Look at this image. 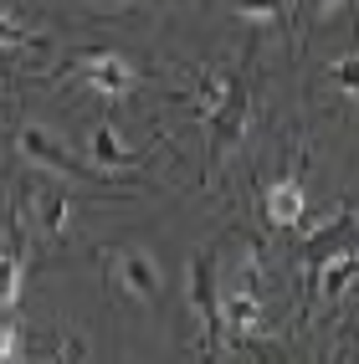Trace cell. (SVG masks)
Masks as SVG:
<instances>
[{"label": "cell", "mask_w": 359, "mask_h": 364, "mask_svg": "<svg viewBox=\"0 0 359 364\" xmlns=\"http://www.w3.org/2000/svg\"><path fill=\"white\" fill-rule=\"evenodd\" d=\"M82 77H87L92 87H103V92H129V87H134V67H129L124 57L103 52V57H87V62H82Z\"/></svg>", "instance_id": "8"}, {"label": "cell", "mask_w": 359, "mask_h": 364, "mask_svg": "<svg viewBox=\"0 0 359 364\" xmlns=\"http://www.w3.org/2000/svg\"><path fill=\"white\" fill-rule=\"evenodd\" d=\"M21 144H26V154L31 159H41V164H52V169H67V175H77V180H113V169H87V164H77V159H72V154H62L57 149V144H46L36 129H26V134H21Z\"/></svg>", "instance_id": "7"}, {"label": "cell", "mask_w": 359, "mask_h": 364, "mask_svg": "<svg viewBox=\"0 0 359 364\" xmlns=\"http://www.w3.org/2000/svg\"><path fill=\"white\" fill-rule=\"evenodd\" d=\"M267 215H272L277 226H298L303 215H308L303 180H293V175H277V180L267 185Z\"/></svg>", "instance_id": "6"}, {"label": "cell", "mask_w": 359, "mask_h": 364, "mask_svg": "<svg viewBox=\"0 0 359 364\" xmlns=\"http://www.w3.org/2000/svg\"><path fill=\"white\" fill-rule=\"evenodd\" d=\"M92 149H98V164H103V169H124V164H134V154H124V149L113 144V129H98V134H92Z\"/></svg>", "instance_id": "10"}, {"label": "cell", "mask_w": 359, "mask_h": 364, "mask_svg": "<svg viewBox=\"0 0 359 364\" xmlns=\"http://www.w3.org/2000/svg\"><path fill=\"white\" fill-rule=\"evenodd\" d=\"M190 298H195L200 318H205V333L221 338V298H215V262H210V252H200L195 267H190Z\"/></svg>", "instance_id": "4"}, {"label": "cell", "mask_w": 359, "mask_h": 364, "mask_svg": "<svg viewBox=\"0 0 359 364\" xmlns=\"http://www.w3.org/2000/svg\"><path fill=\"white\" fill-rule=\"evenodd\" d=\"M36 221H41V231H57V226L67 221V200H62V196H41Z\"/></svg>", "instance_id": "14"}, {"label": "cell", "mask_w": 359, "mask_h": 364, "mask_svg": "<svg viewBox=\"0 0 359 364\" xmlns=\"http://www.w3.org/2000/svg\"><path fill=\"white\" fill-rule=\"evenodd\" d=\"M0 46H41L26 26H16V21H0Z\"/></svg>", "instance_id": "15"}, {"label": "cell", "mask_w": 359, "mask_h": 364, "mask_svg": "<svg viewBox=\"0 0 359 364\" xmlns=\"http://www.w3.org/2000/svg\"><path fill=\"white\" fill-rule=\"evenodd\" d=\"M308 277H314V293L318 298H339V293H349V282L359 277V252L339 247L333 257H323L318 267H308Z\"/></svg>", "instance_id": "3"}, {"label": "cell", "mask_w": 359, "mask_h": 364, "mask_svg": "<svg viewBox=\"0 0 359 364\" xmlns=\"http://www.w3.org/2000/svg\"><path fill=\"white\" fill-rule=\"evenodd\" d=\"M354 226H359V215H354V210H339L328 226H318L314 236H303V262H308V267H318L323 257H333L339 247H349Z\"/></svg>", "instance_id": "5"}, {"label": "cell", "mask_w": 359, "mask_h": 364, "mask_svg": "<svg viewBox=\"0 0 359 364\" xmlns=\"http://www.w3.org/2000/svg\"><path fill=\"white\" fill-rule=\"evenodd\" d=\"M303 6H314V11H328V6H339V0H303Z\"/></svg>", "instance_id": "16"}, {"label": "cell", "mask_w": 359, "mask_h": 364, "mask_svg": "<svg viewBox=\"0 0 359 364\" xmlns=\"http://www.w3.org/2000/svg\"><path fill=\"white\" fill-rule=\"evenodd\" d=\"M16 293H21V257H0V308H11L16 303Z\"/></svg>", "instance_id": "11"}, {"label": "cell", "mask_w": 359, "mask_h": 364, "mask_svg": "<svg viewBox=\"0 0 359 364\" xmlns=\"http://www.w3.org/2000/svg\"><path fill=\"white\" fill-rule=\"evenodd\" d=\"M231 11L242 21H272V16H282V0H236Z\"/></svg>", "instance_id": "13"}, {"label": "cell", "mask_w": 359, "mask_h": 364, "mask_svg": "<svg viewBox=\"0 0 359 364\" xmlns=\"http://www.w3.org/2000/svg\"><path fill=\"white\" fill-rule=\"evenodd\" d=\"M108 277L118 293H134V298H154L159 293V267L149 262V252H118L108 262Z\"/></svg>", "instance_id": "1"}, {"label": "cell", "mask_w": 359, "mask_h": 364, "mask_svg": "<svg viewBox=\"0 0 359 364\" xmlns=\"http://www.w3.org/2000/svg\"><path fill=\"white\" fill-rule=\"evenodd\" d=\"M257 323H262V308H257V293H252V282H247L242 293L226 298V308H221V328H231V333H252Z\"/></svg>", "instance_id": "9"}, {"label": "cell", "mask_w": 359, "mask_h": 364, "mask_svg": "<svg viewBox=\"0 0 359 364\" xmlns=\"http://www.w3.org/2000/svg\"><path fill=\"white\" fill-rule=\"evenodd\" d=\"M205 124H210L215 149H226V144L242 139V129H247V87H242V82H226L221 103H215V108L205 113Z\"/></svg>", "instance_id": "2"}, {"label": "cell", "mask_w": 359, "mask_h": 364, "mask_svg": "<svg viewBox=\"0 0 359 364\" xmlns=\"http://www.w3.org/2000/svg\"><path fill=\"white\" fill-rule=\"evenodd\" d=\"M328 77H333V82H339L344 92H354V98H359V52H349V57H339V62H333V67H328Z\"/></svg>", "instance_id": "12"}]
</instances>
